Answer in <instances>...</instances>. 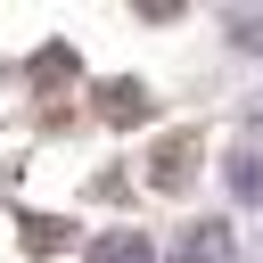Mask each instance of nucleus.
Listing matches in <instances>:
<instances>
[{
	"label": "nucleus",
	"instance_id": "nucleus-1",
	"mask_svg": "<svg viewBox=\"0 0 263 263\" xmlns=\"http://www.w3.org/2000/svg\"><path fill=\"white\" fill-rule=\"evenodd\" d=\"M90 263H148V238H99Z\"/></svg>",
	"mask_w": 263,
	"mask_h": 263
},
{
	"label": "nucleus",
	"instance_id": "nucleus-2",
	"mask_svg": "<svg viewBox=\"0 0 263 263\" xmlns=\"http://www.w3.org/2000/svg\"><path fill=\"white\" fill-rule=\"evenodd\" d=\"M230 189H238L247 205H263V164H255V156H238V164H230Z\"/></svg>",
	"mask_w": 263,
	"mask_h": 263
}]
</instances>
